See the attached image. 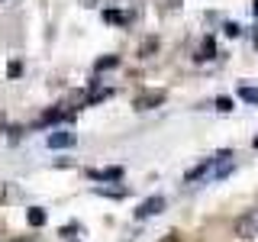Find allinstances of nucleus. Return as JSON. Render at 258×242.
I'll list each match as a JSON object with an SVG mask.
<instances>
[{
  "instance_id": "1",
  "label": "nucleus",
  "mask_w": 258,
  "mask_h": 242,
  "mask_svg": "<svg viewBox=\"0 0 258 242\" xmlns=\"http://www.w3.org/2000/svg\"><path fill=\"white\" fill-rule=\"evenodd\" d=\"M236 232L242 239H258V210H248L245 216L236 223Z\"/></svg>"
},
{
  "instance_id": "2",
  "label": "nucleus",
  "mask_w": 258,
  "mask_h": 242,
  "mask_svg": "<svg viewBox=\"0 0 258 242\" xmlns=\"http://www.w3.org/2000/svg\"><path fill=\"white\" fill-rule=\"evenodd\" d=\"M158 210H165V197H149L145 204L136 207V220H149V216H155Z\"/></svg>"
},
{
  "instance_id": "3",
  "label": "nucleus",
  "mask_w": 258,
  "mask_h": 242,
  "mask_svg": "<svg viewBox=\"0 0 258 242\" xmlns=\"http://www.w3.org/2000/svg\"><path fill=\"white\" fill-rule=\"evenodd\" d=\"M165 100V91H149V94H139L133 100V107L136 110H152V107H158V103Z\"/></svg>"
},
{
  "instance_id": "4",
  "label": "nucleus",
  "mask_w": 258,
  "mask_h": 242,
  "mask_svg": "<svg viewBox=\"0 0 258 242\" xmlns=\"http://www.w3.org/2000/svg\"><path fill=\"white\" fill-rule=\"evenodd\" d=\"M216 161H220V155H213V158H207L204 165L190 168V171L184 174V184H194V181H200V177H204V174H210V171H213V165H216Z\"/></svg>"
},
{
  "instance_id": "5",
  "label": "nucleus",
  "mask_w": 258,
  "mask_h": 242,
  "mask_svg": "<svg viewBox=\"0 0 258 242\" xmlns=\"http://www.w3.org/2000/svg\"><path fill=\"white\" fill-rule=\"evenodd\" d=\"M48 145L52 149H68V145H75V133H52L48 136Z\"/></svg>"
},
{
  "instance_id": "6",
  "label": "nucleus",
  "mask_w": 258,
  "mask_h": 242,
  "mask_svg": "<svg viewBox=\"0 0 258 242\" xmlns=\"http://www.w3.org/2000/svg\"><path fill=\"white\" fill-rule=\"evenodd\" d=\"M94 181H119L123 177V168H103V171H91Z\"/></svg>"
},
{
  "instance_id": "7",
  "label": "nucleus",
  "mask_w": 258,
  "mask_h": 242,
  "mask_svg": "<svg viewBox=\"0 0 258 242\" xmlns=\"http://www.w3.org/2000/svg\"><path fill=\"white\" fill-rule=\"evenodd\" d=\"M26 220H29V226H42L45 223V210H39V207H32L29 213H26Z\"/></svg>"
},
{
  "instance_id": "8",
  "label": "nucleus",
  "mask_w": 258,
  "mask_h": 242,
  "mask_svg": "<svg viewBox=\"0 0 258 242\" xmlns=\"http://www.w3.org/2000/svg\"><path fill=\"white\" fill-rule=\"evenodd\" d=\"M239 97H242V100H248V103H258V87H239Z\"/></svg>"
},
{
  "instance_id": "9",
  "label": "nucleus",
  "mask_w": 258,
  "mask_h": 242,
  "mask_svg": "<svg viewBox=\"0 0 258 242\" xmlns=\"http://www.w3.org/2000/svg\"><path fill=\"white\" fill-rule=\"evenodd\" d=\"M213 52H216V45H213V39H207V42H204V45H200V55H197V58H200V62H207V58H213Z\"/></svg>"
},
{
  "instance_id": "10",
  "label": "nucleus",
  "mask_w": 258,
  "mask_h": 242,
  "mask_svg": "<svg viewBox=\"0 0 258 242\" xmlns=\"http://www.w3.org/2000/svg\"><path fill=\"white\" fill-rule=\"evenodd\" d=\"M68 116H71L68 110H48L42 119H45V123H55V119H68Z\"/></svg>"
},
{
  "instance_id": "11",
  "label": "nucleus",
  "mask_w": 258,
  "mask_h": 242,
  "mask_svg": "<svg viewBox=\"0 0 258 242\" xmlns=\"http://www.w3.org/2000/svg\"><path fill=\"white\" fill-rule=\"evenodd\" d=\"M97 194H103V197H126L123 188H97Z\"/></svg>"
},
{
  "instance_id": "12",
  "label": "nucleus",
  "mask_w": 258,
  "mask_h": 242,
  "mask_svg": "<svg viewBox=\"0 0 258 242\" xmlns=\"http://www.w3.org/2000/svg\"><path fill=\"white\" fill-rule=\"evenodd\" d=\"M116 62H119L116 55H107V58H100V62H97V71H103V68H113Z\"/></svg>"
},
{
  "instance_id": "13",
  "label": "nucleus",
  "mask_w": 258,
  "mask_h": 242,
  "mask_svg": "<svg viewBox=\"0 0 258 242\" xmlns=\"http://www.w3.org/2000/svg\"><path fill=\"white\" fill-rule=\"evenodd\" d=\"M103 20H107V23H123L126 16H123V13H116V10H107V13H103Z\"/></svg>"
},
{
  "instance_id": "14",
  "label": "nucleus",
  "mask_w": 258,
  "mask_h": 242,
  "mask_svg": "<svg viewBox=\"0 0 258 242\" xmlns=\"http://www.w3.org/2000/svg\"><path fill=\"white\" fill-rule=\"evenodd\" d=\"M216 107H220V110H232V100H229V97H216Z\"/></svg>"
},
{
  "instance_id": "15",
  "label": "nucleus",
  "mask_w": 258,
  "mask_h": 242,
  "mask_svg": "<svg viewBox=\"0 0 258 242\" xmlns=\"http://www.w3.org/2000/svg\"><path fill=\"white\" fill-rule=\"evenodd\" d=\"M226 36H239V26H236V23H226Z\"/></svg>"
},
{
  "instance_id": "16",
  "label": "nucleus",
  "mask_w": 258,
  "mask_h": 242,
  "mask_svg": "<svg viewBox=\"0 0 258 242\" xmlns=\"http://www.w3.org/2000/svg\"><path fill=\"white\" fill-rule=\"evenodd\" d=\"M252 10H255V16H258V0H255V7H252Z\"/></svg>"
},
{
  "instance_id": "17",
  "label": "nucleus",
  "mask_w": 258,
  "mask_h": 242,
  "mask_svg": "<svg viewBox=\"0 0 258 242\" xmlns=\"http://www.w3.org/2000/svg\"><path fill=\"white\" fill-rule=\"evenodd\" d=\"M255 149H258V136H255Z\"/></svg>"
},
{
  "instance_id": "18",
  "label": "nucleus",
  "mask_w": 258,
  "mask_h": 242,
  "mask_svg": "<svg viewBox=\"0 0 258 242\" xmlns=\"http://www.w3.org/2000/svg\"><path fill=\"white\" fill-rule=\"evenodd\" d=\"M23 242H32V239H23Z\"/></svg>"
},
{
  "instance_id": "19",
  "label": "nucleus",
  "mask_w": 258,
  "mask_h": 242,
  "mask_svg": "<svg viewBox=\"0 0 258 242\" xmlns=\"http://www.w3.org/2000/svg\"><path fill=\"white\" fill-rule=\"evenodd\" d=\"M0 123H4V116H0Z\"/></svg>"
}]
</instances>
